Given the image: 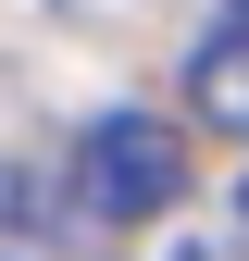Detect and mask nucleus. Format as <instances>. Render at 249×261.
I'll return each mask as SVG.
<instances>
[{"label":"nucleus","instance_id":"f257e3e1","mask_svg":"<svg viewBox=\"0 0 249 261\" xmlns=\"http://www.w3.org/2000/svg\"><path fill=\"white\" fill-rule=\"evenodd\" d=\"M187 199V137L162 112H100L75 137V212L87 224H162Z\"/></svg>","mask_w":249,"mask_h":261},{"label":"nucleus","instance_id":"f03ea898","mask_svg":"<svg viewBox=\"0 0 249 261\" xmlns=\"http://www.w3.org/2000/svg\"><path fill=\"white\" fill-rule=\"evenodd\" d=\"M187 112H200L212 137H249V25H237V38H212L200 62H187Z\"/></svg>","mask_w":249,"mask_h":261},{"label":"nucleus","instance_id":"7ed1b4c3","mask_svg":"<svg viewBox=\"0 0 249 261\" xmlns=\"http://www.w3.org/2000/svg\"><path fill=\"white\" fill-rule=\"evenodd\" d=\"M38 249H50V237H38V187L0 162V261H38Z\"/></svg>","mask_w":249,"mask_h":261},{"label":"nucleus","instance_id":"20e7f679","mask_svg":"<svg viewBox=\"0 0 249 261\" xmlns=\"http://www.w3.org/2000/svg\"><path fill=\"white\" fill-rule=\"evenodd\" d=\"M225 25H249V0H225Z\"/></svg>","mask_w":249,"mask_h":261}]
</instances>
